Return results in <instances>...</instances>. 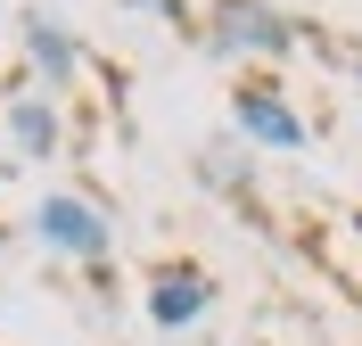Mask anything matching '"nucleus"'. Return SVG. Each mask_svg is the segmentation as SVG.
<instances>
[{
    "label": "nucleus",
    "instance_id": "obj_6",
    "mask_svg": "<svg viewBox=\"0 0 362 346\" xmlns=\"http://www.w3.org/2000/svg\"><path fill=\"white\" fill-rule=\"evenodd\" d=\"M17 140H25V157H49V149H58V115H49V99H17Z\"/></svg>",
    "mask_w": 362,
    "mask_h": 346
},
{
    "label": "nucleus",
    "instance_id": "obj_3",
    "mask_svg": "<svg viewBox=\"0 0 362 346\" xmlns=\"http://www.w3.org/2000/svg\"><path fill=\"white\" fill-rule=\"evenodd\" d=\"M214 50H288V25L272 17V8H255V0H223Z\"/></svg>",
    "mask_w": 362,
    "mask_h": 346
},
{
    "label": "nucleus",
    "instance_id": "obj_5",
    "mask_svg": "<svg viewBox=\"0 0 362 346\" xmlns=\"http://www.w3.org/2000/svg\"><path fill=\"white\" fill-rule=\"evenodd\" d=\"M25 50H33L42 83H66V74H74V42H66V33H58L49 17H25Z\"/></svg>",
    "mask_w": 362,
    "mask_h": 346
},
{
    "label": "nucleus",
    "instance_id": "obj_2",
    "mask_svg": "<svg viewBox=\"0 0 362 346\" xmlns=\"http://www.w3.org/2000/svg\"><path fill=\"white\" fill-rule=\"evenodd\" d=\"M230 115H239V132H247V140H264V149H280V157H288V149H305L296 108H280L272 91H239V99H230Z\"/></svg>",
    "mask_w": 362,
    "mask_h": 346
},
{
    "label": "nucleus",
    "instance_id": "obj_7",
    "mask_svg": "<svg viewBox=\"0 0 362 346\" xmlns=\"http://www.w3.org/2000/svg\"><path fill=\"white\" fill-rule=\"evenodd\" d=\"M140 8H157V17H165V8H173V0H140Z\"/></svg>",
    "mask_w": 362,
    "mask_h": 346
},
{
    "label": "nucleus",
    "instance_id": "obj_4",
    "mask_svg": "<svg viewBox=\"0 0 362 346\" xmlns=\"http://www.w3.org/2000/svg\"><path fill=\"white\" fill-rule=\"evenodd\" d=\"M206 272H189V264H173V272H157V289H148V322L157 330H181V322H198L206 313Z\"/></svg>",
    "mask_w": 362,
    "mask_h": 346
},
{
    "label": "nucleus",
    "instance_id": "obj_1",
    "mask_svg": "<svg viewBox=\"0 0 362 346\" xmlns=\"http://www.w3.org/2000/svg\"><path fill=\"white\" fill-rule=\"evenodd\" d=\"M33 231H42V248H58V255H107V214L83 207V198H42Z\"/></svg>",
    "mask_w": 362,
    "mask_h": 346
}]
</instances>
